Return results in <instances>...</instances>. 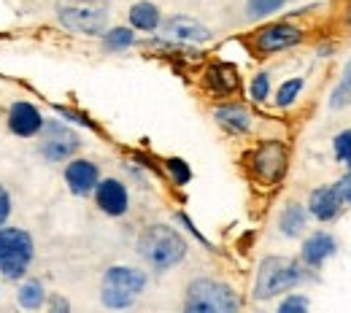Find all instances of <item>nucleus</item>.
<instances>
[{
    "mask_svg": "<svg viewBox=\"0 0 351 313\" xmlns=\"http://www.w3.org/2000/svg\"><path fill=\"white\" fill-rule=\"evenodd\" d=\"M138 254L154 273H168L186 260L189 243L171 224H149L138 235Z\"/></svg>",
    "mask_w": 351,
    "mask_h": 313,
    "instance_id": "nucleus-1",
    "label": "nucleus"
},
{
    "mask_svg": "<svg viewBox=\"0 0 351 313\" xmlns=\"http://www.w3.org/2000/svg\"><path fill=\"white\" fill-rule=\"evenodd\" d=\"M308 268L300 260H289V257H265L257 268V278L252 286V297L257 303H267L278 295H287L292 289H298L300 284H306Z\"/></svg>",
    "mask_w": 351,
    "mask_h": 313,
    "instance_id": "nucleus-2",
    "label": "nucleus"
},
{
    "mask_svg": "<svg viewBox=\"0 0 351 313\" xmlns=\"http://www.w3.org/2000/svg\"><path fill=\"white\" fill-rule=\"evenodd\" d=\"M36 260V240L33 232L25 227H0V275L5 281H22Z\"/></svg>",
    "mask_w": 351,
    "mask_h": 313,
    "instance_id": "nucleus-3",
    "label": "nucleus"
},
{
    "mask_svg": "<svg viewBox=\"0 0 351 313\" xmlns=\"http://www.w3.org/2000/svg\"><path fill=\"white\" fill-rule=\"evenodd\" d=\"M241 305L238 292L217 278H195L184 295L186 313H238Z\"/></svg>",
    "mask_w": 351,
    "mask_h": 313,
    "instance_id": "nucleus-4",
    "label": "nucleus"
},
{
    "mask_svg": "<svg viewBox=\"0 0 351 313\" xmlns=\"http://www.w3.org/2000/svg\"><path fill=\"white\" fill-rule=\"evenodd\" d=\"M84 140L76 133L65 119H46L41 135H38V157L49 165H60L68 162L71 157H76L82 151Z\"/></svg>",
    "mask_w": 351,
    "mask_h": 313,
    "instance_id": "nucleus-5",
    "label": "nucleus"
},
{
    "mask_svg": "<svg viewBox=\"0 0 351 313\" xmlns=\"http://www.w3.org/2000/svg\"><path fill=\"white\" fill-rule=\"evenodd\" d=\"M57 22L68 33L97 38L108 30V8L97 3H62L57 5Z\"/></svg>",
    "mask_w": 351,
    "mask_h": 313,
    "instance_id": "nucleus-6",
    "label": "nucleus"
},
{
    "mask_svg": "<svg viewBox=\"0 0 351 313\" xmlns=\"http://www.w3.org/2000/svg\"><path fill=\"white\" fill-rule=\"evenodd\" d=\"M249 165H252L254 179L263 181L265 186H276L278 181L287 176V168H289L287 146H284L281 140H263V143L252 151Z\"/></svg>",
    "mask_w": 351,
    "mask_h": 313,
    "instance_id": "nucleus-7",
    "label": "nucleus"
},
{
    "mask_svg": "<svg viewBox=\"0 0 351 313\" xmlns=\"http://www.w3.org/2000/svg\"><path fill=\"white\" fill-rule=\"evenodd\" d=\"M300 41H303L300 27H295L289 22H273V25H265L254 33V51L260 57H270V54H278V51L298 46Z\"/></svg>",
    "mask_w": 351,
    "mask_h": 313,
    "instance_id": "nucleus-8",
    "label": "nucleus"
},
{
    "mask_svg": "<svg viewBox=\"0 0 351 313\" xmlns=\"http://www.w3.org/2000/svg\"><path fill=\"white\" fill-rule=\"evenodd\" d=\"M44 122H46L44 111H41L36 103H30V100H14V103L8 105L5 127H8V133L22 138V140L38 138Z\"/></svg>",
    "mask_w": 351,
    "mask_h": 313,
    "instance_id": "nucleus-9",
    "label": "nucleus"
},
{
    "mask_svg": "<svg viewBox=\"0 0 351 313\" xmlns=\"http://www.w3.org/2000/svg\"><path fill=\"white\" fill-rule=\"evenodd\" d=\"M160 30H162V38L171 41V44L200 46L211 41V30H208L203 22H197V19H192V16H184V14H176V16L162 19Z\"/></svg>",
    "mask_w": 351,
    "mask_h": 313,
    "instance_id": "nucleus-10",
    "label": "nucleus"
},
{
    "mask_svg": "<svg viewBox=\"0 0 351 313\" xmlns=\"http://www.w3.org/2000/svg\"><path fill=\"white\" fill-rule=\"evenodd\" d=\"M92 197H95L97 211H103L111 219H119V216H125L130 211V192H128V186L122 181L114 179V176L97 181Z\"/></svg>",
    "mask_w": 351,
    "mask_h": 313,
    "instance_id": "nucleus-11",
    "label": "nucleus"
},
{
    "mask_svg": "<svg viewBox=\"0 0 351 313\" xmlns=\"http://www.w3.org/2000/svg\"><path fill=\"white\" fill-rule=\"evenodd\" d=\"M62 179L68 184V192L76 195V197H89L100 181V168L87 160V157H71L65 162V171H62Z\"/></svg>",
    "mask_w": 351,
    "mask_h": 313,
    "instance_id": "nucleus-12",
    "label": "nucleus"
},
{
    "mask_svg": "<svg viewBox=\"0 0 351 313\" xmlns=\"http://www.w3.org/2000/svg\"><path fill=\"white\" fill-rule=\"evenodd\" d=\"M335 251H338V240L327 229H316V232L308 235L303 240V246H300V262L308 270L322 268L330 257H335Z\"/></svg>",
    "mask_w": 351,
    "mask_h": 313,
    "instance_id": "nucleus-13",
    "label": "nucleus"
},
{
    "mask_svg": "<svg viewBox=\"0 0 351 313\" xmlns=\"http://www.w3.org/2000/svg\"><path fill=\"white\" fill-rule=\"evenodd\" d=\"M214 122L219 125L224 133L230 135H246L254 125V116L246 105L241 103H219L214 108Z\"/></svg>",
    "mask_w": 351,
    "mask_h": 313,
    "instance_id": "nucleus-14",
    "label": "nucleus"
},
{
    "mask_svg": "<svg viewBox=\"0 0 351 313\" xmlns=\"http://www.w3.org/2000/svg\"><path fill=\"white\" fill-rule=\"evenodd\" d=\"M103 284L125 289V292H130L135 297H141L143 289L149 286V275H146V270L132 268V265H111L103 273Z\"/></svg>",
    "mask_w": 351,
    "mask_h": 313,
    "instance_id": "nucleus-15",
    "label": "nucleus"
},
{
    "mask_svg": "<svg viewBox=\"0 0 351 313\" xmlns=\"http://www.w3.org/2000/svg\"><path fill=\"white\" fill-rule=\"evenodd\" d=\"M306 208L313 219H319V222H332V219H338L343 203H341L335 186H316V189L308 195Z\"/></svg>",
    "mask_w": 351,
    "mask_h": 313,
    "instance_id": "nucleus-16",
    "label": "nucleus"
},
{
    "mask_svg": "<svg viewBox=\"0 0 351 313\" xmlns=\"http://www.w3.org/2000/svg\"><path fill=\"white\" fill-rule=\"evenodd\" d=\"M206 87H208V92H214L217 97H227V95L238 92V87H241L238 71L230 62H214L206 71Z\"/></svg>",
    "mask_w": 351,
    "mask_h": 313,
    "instance_id": "nucleus-17",
    "label": "nucleus"
},
{
    "mask_svg": "<svg viewBox=\"0 0 351 313\" xmlns=\"http://www.w3.org/2000/svg\"><path fill=\"white\" fill-rule=\"evenodd\" d=\"M19 286H16V305L22 308V311H41L46 308V297H49V292H46L44 281L41 278H33L30 273L22 278V281H16Z\"/></svg>",
    "mask_w": 351,
    "mask_h": 313,
    "instance_id": "nucleus-18",
    "label": "nucleus"
},
{
    "mask_svg": "<svg viewBox=\"0 0 351 313\" xmlns=\"http://www.w3.org/2000/svg\"><path fill=\"white\" fill-rule=\"evenodd\" d=\"M308 219H311V214H308L306 205H300V203H287L284 208H281V214H278V232L284 235V238H300L303 232L308 229Z\"/></svg>",
    "mask_w": 351,
    "mask_h": 313,
    "instance_id": "nucleus-19",
    "label": "nucleus"
},
{
    "mask_svg": "<svg viewBox=\"0 0 351 313\" xmlns=\"http://www.w3.org/2000/svg\"><path fill=\"white\" fill-rule=\"evenodd\" d=\"M128 19H130V27L138 33H157L160 25H162V14L154 3L149 0H138L132 3L130 11H128Z\"/></svg>",
    "mask_w": 351,
    "mask_h": 313,
    "instance_id": "nucleus-20",
    "label": "nucleus"
},
{
    "mask_svg": "<svg viewBox=\"0 0 351 313\" xmlns=\"http://www.w3.org/2000/svg\"><path fill=\"white\" fill-rule=\"evenodd\" d=\"M100 38H103V49L111 51V54H117V51H128L130 46L138 44L132 27H108Z\"/></svg>",
    "mask_w": 351,
    "mask_h": 313,
    "instance_id": "nucleus-21",
    "label": "nucleus"
},
{
    "mask_svg": "<svg viewBox=\"0 0 351 313\" xmlns=\"http://www.w3.org/2000/svg\"><path fill=\"white\" fill-rule=\"evenodd\" d=\"M135 295L130 292H125V289H117V286H106L103 284V289H100V303L106 305V308H111V311H125V308H132L135 305Z\"/></svg>",
    "mask_w": 351,
    "mask_h": 313,
    "instance_id": "nucleus-22",
    "label": "nucleus"
},
{
    "mask_svg": "<svg viewBox=\"0 0 351 313\" xmlns=\"http://www.w3.org/2000/svg\"><path fill=\"white\" fill-rule=\"evenodd\" d=\"M303 87H306V79H303V76L287 79V82L276 90L273 103H276L278 108H289V105H295V103H298V97H300V92H303Z\"/></svg>",
    "mask_w": 351,
    "mask_h": 313,
    "instance_id": "nucleus-23",
    "label": "nucleus"
},
{
    "mask_svg": "<svg viewBox=\"0 0 351 313\" xmlns=\"http://www.w3.org/2000/svg\"><path fill=\"white\" fill-rule=\"evenodd\" d=\"M289 0H246V19L257 22V19H267L273 14H278Z\"/></svg>",
    "mask_w": 351,
    "mask_h": 313,
    "instance_id": "nucleus-24",
    "label": "nucleus"
},
{
    "mask_svg": "<svg viewBox=\"0 0 351 313\" xmlns=\"http://www.w3.org/2000/svg\"><path fill=\"white\" fill-rule=\"evenodd\" d=\"M332 151H335V160L351 171V130H341L332 138Z\"/></svg>",
    "mask_w": 351,
    "mask_h": 313,
    "instance_id": "nucleus-25",
    "label": "nucleus"
},
{
    "mask_svg": "<svg viewBox=\"0 0 351 313\" xmlns=\"http://www.w3.org/2000/svg\"><path fill=\"white\" fill-rule=\"evenodd\" d=\"M165 168H168V173H171V179H173L176 186H186V184L192 181V168H189L181 157L165 160Z\"/></svg>",
    "mask_w": 351,
    "mask_h": 313,
    "instance_id": "nucleus-26",
    "label": "nucleus"
},
{
    "mask_svg": "<svg viewBox=\"0 0 351 313\" xmlns=\"http://www.w3.org/2000/svg\"><path fill=\"white\" fill-rule=\"evenodd\" d=\"M311 308V300L300 292H287V297L278 303V313H306Z\"/></svg>",
    "mask_w": 351,
    "mask_h": 313,
    "instance_id": "nucleus-27",
    "label": "nucleus"
},
{
    "mask_svg": "<svg viewBox=\"0 0 351 313\" xmlns=\"http://www.w3.org/2000/svg\"><path fill=\"white\" fill-rule=\"evenodd\" d=\"M249 97H252L254 103H265V100L270 97V73L260 71V73L249 82Z\"/></svg>",
    "mask_w": 351,
    "mask_h": 313,
    "instance_id": "nucleus-28",
    "label": "nucleus"
},
{
    "mask_svg": "<svg viewBox=\"0 0 351 313\" xmlns=\"http://www.w3.org/2000/svg\"><path fill=\"white\" fill-rule=\"evenodd\" d=\"M54 114H57L60 119H65L68 125H79V127H87V130H97L82 111H73V108H68V105H54Z\"/></svg>",
    "mask_w": 351,
    "mask_h": 313,
    "instance_id": "nucleus-29",
    "label": "nucleus"
},
{
    "mask_svg": "<svg viewBox=\"0 0 351 313\" xmlns=\"http://www.w3.org/2000/svg\"><path fill=\"white\" fill-rule=\"evenodd\" d=\"M346 105H351V90L346 84H338L330 95V108L338 111V108H346Z\"/></svg>",
    "mask_w": 351,
    "mask_h": 313,
    "instance_id": "nucleus-30",
    "label": "nucleus"
},
{
    "mask_svg": "<svg viewBox=\"0 0 351 313\" xmlns=\"http://www.w3.org/2000/svg\"><path fill=\"white\" fill-rule=\"evenodd\" d=\"M11 211H14V197H11V192L0 184V227H3V224H8Z\"/></svg>",
    "mask_w": 351,
    "mask_h": 313,
    "instance_id": "nucleus-31",
    "label": "nucleus"
},
{
    "mask_svg": "<svg viewBox=\"0 0 351 313\" xmlns=\"http://www.w3.org/2000/svg\"><path fill=\"white\" fill-rule=\"evenodd\" d=\"M46 308H49L51 313H71V303H68L62 295L54 292V295L46 297Z\"/></svg>",
    "mask_w": 351,
    "mask_h": 313,
    "instance_id": "nucleus-32",
    "label": "nucleus"
},
{
    "mask_svg": "<svg viewBox=\"0 0 351 313\" xmlns=\"http://www.w3.org/2000/svg\"><path fill=\"white\" fill-rule=\"evenodd\" d=\"M335 192H338V197H341V203H343V205H351V171L343 176V179H338Z\"/></svg>",
    "mask_w": 351,
    "mask_h": 313,
    "instance_id": "nucleus-33",
    "label": "nucleus"
},
{
    "mask_svg": "<svg viewBox=\"0 0 351 313\" xmlns=\"http://www.w3.org/2000/svg\"><path fill=\"white\" fill-rule=\"evenodd\" d=\"M176 219H178V222L184 224V227H186V229H189V232H192V235H195V238H197V240H200L203 246H208V240H206V235H203V232H200V229H197V227L192 224V219H189L186 214H176Z\"/></svg>",
    "mask_w": 351,
    "mask_h": 313,
    "instance_id": "nucleus-34",
    "label": "nucleus"
},
{
    "mask_svg": "<svg viewBox=\"0 0 351 313\" xmlns=\"http://www.w3.org/2000/svg\"><path fill=\"white\" fill-rule=\"evenodd\" d=\"M341 84H346L351 90V60L346 62V68H343V79H341Z\"/></svg>",
    "mask_w": 351,
    "mask_h": 313,
    "instance_id": "nucleus-35",
    "label": "nucleus"
},
{
    "mask_svg": "<svg viewBox=\"0 0 351 313\" xmlns=\"http://www.w3.org/2000/svg\"><path fill=\"white\" fill-rule=\"evenodd\" d=\"M0 297H3V286H0Z\"/></svg>",
    "mask_w": 351,
    "mask_h": 313,
    "instance_id": "nucleus-36",
    "label": "nucleus"
}]
</instances>
